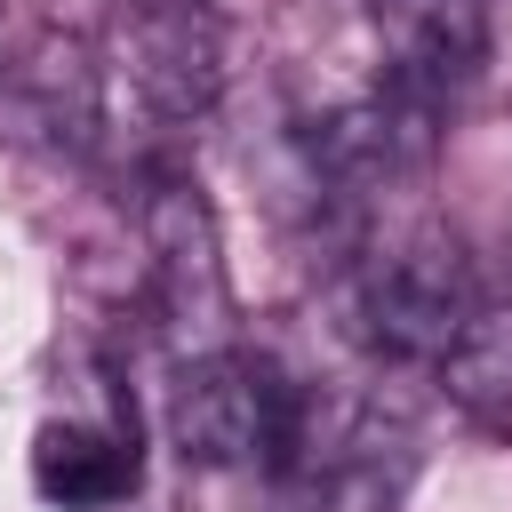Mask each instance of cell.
<instances>
[{
    "label": "cell",
    "instance_id": "2",
    "mask_svg": "<svg viewBox=\"0 0 512 512\" xmlns=\"http://www.w3.org/2000/svg\"><path fill=\"white\" fill-rule=\"evenodd\" d=\"M472 320H480V280H472L464 248L440 232L376 248L352 280V328L376 360H432L440 368Z\"/></svg>",
    "mask_w": 512,
    "mask_h": 512
},
{
    "label": "cell",
    "instance_id": "6",
    "mask_svg": "<svg viewBox=\"0 0 512 512\" xmlns=\"http://www.w3.org/2000/svg\"><path fill=\"white\" fill-rule=\"evenodd\" d=\"M32 488L64 512H112L136 496V432L56 416L32 432Z\"/></svg>",
    "mask_w": 512,
    "mask_h": 512
},
{
    "label": "cell",
    "instance_id": "7",
    "mask_svg": "<svg viewBox=\"0 0 512 512\" xmlns=\"http://www.w3.org/2000/svg\"><path fill=\"white\" fill-rule=\"evenodd\" d=\"M448 400H464L480 424H512V312L480 304V320L456 336V352L440 360Z\"/></svg>",
    "mask_w": 512,
    "mask_h": 512
},
{
    "label": "cell",
    "instance_id": "4",
    "mask_svg": "<svg viewBox=\"0 0 512 512\" xmlns=\"http://www.w3.org/2000/svg\"><path fill=\"white\" fill-rule=\"evenodd\" d=\"M144 256H152V312L160 328L200 360L232 344V280H224V240L216 208L192 176H160L144 192Z\"/></svg>",
    "mask_w": 512,
    "mask_h": 512
},
{
    "label": "cell",
    "instance_id": "5",
    "mask_svg": "<svg viewBox=\"0 0 512 512\" xmlns=\"http://www.w3.org/2000/svg\"><path fill=\"white\" fill-rule=\"evenodd\" d=\"M384 96L440 112L488 64V0H376Z\"/></svg>",
    "mask_w": 512,
    "mask_h": 512
},
{
    "label": "cell",
    "instance_id": "3",
    "mask_svg": "<svg viewBox=\"0 0 512 512\" xmlns=\"http://www.w3.org/2000/svg\"><path fill=\"white\" fill-rule=\"evenodd\" d=\"M104 72L160 120H200L224 96V16L216 0H104Z\"/></svg>",
    "mask_w": 512,
    "mask_h": 512
},
{
    "label": "cell",
    "instance_id": "1",
    "mask_svg": "<svg viewBox=\"0 0 512 512\" xmlns=\"http://www.w3.org/2000/svg\"><path fill=\"white\" fill-rule=\"evenodd\" d=\"M296 416H304V392L264 352H240V344L184 360L176 384H168V440L200 472H240V464L280 472Z\"/></svg>",
    "mask_w": 512,
    "mask_h": 512
}]
</instances>
